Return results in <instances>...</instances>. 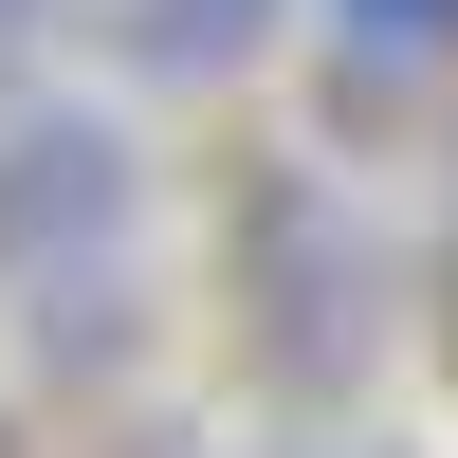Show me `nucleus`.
<instances>
[{"label": "nucleus", "mask_w": 458, "mask_h": 458, "mask_svg": "<svg viewBox=\"0 0 458 458\" xmlns=\"http://www.w3.org/2000/svg\"><path fill=\"white\" fill-rule=\"evenodd\" d=\"M110 37H129L147 73H239L257 37H276V0H129V19H110Z\"/></svg>", "instance_id": "2"}, {"label": "nucleus", "mask_w": 458, "mask_h": 458, "mask_svg": "<svg viewBox=\"0 0 458 458\" xmlns=\"http://www.w3.org/2000/svg\"><path fill=\"white\" fill-rule=\"evenodd\" d=\"M330 37L386 55V73H440V55H458V0H330Z\"/></svg>", "instance_id": "3"}, {"label": "nucleus", "mask_w": 458, "mask_h": 458, "mask_svg": "<svg viewBox=\"0 0 458 458\" xmlns=\"http://www.w3.org/2000/svg\"><path fill=\"white\" fill-rule=\"evenodd\" d=\"M129 239H147V165L110 110H19L0 129V293L55 367H129Z\"/></svg>", "instance_id": "1"}, {"label": "nucleus", "mask_w": 458, "mask_h": 458, "mask_svg": "<svg viewBox=\"0 0 458 458\" xmlns=\"http://www.w3.org/2000/svg\"><path fill=\"white\" fill-rule=\"evenodd\" d=\"M0 19H37V0H0Z\"/></svg>", "instance_id": "4"}]
</instances>
